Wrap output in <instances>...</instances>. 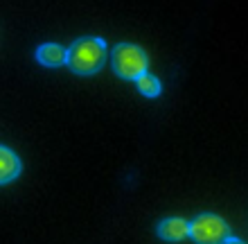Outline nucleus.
Instances as JSON below:
<instances>
[{
	"instance_id": "obj_5",
	"label": "nucleus",
	"mask_w": 248,
	"mask_h": 244,
	"mask_svg": "<svg viewBox=\"0 0 248 244\" xmlns=\"http://www.w3.org/2000/svg\"><path fill=\"white\" fill-rule=\"evenodd\" d=\"M20 170H23V163H20L18 156L9 147L0 145V185L12 183L14 179H18Z\"/></svg>"
},
{
	"instance_id": "obj_2",
	"label": "nucleus",
	"mask_w": 248,
	"mask_h": 244,
	"mask_svg": "<svg viewBox=\"0 0 248 244\" xmlns=\"http://www.w3.org/2000/svg\"><path fill=\"white\" fill-rule=\"evenodd\" d=\"M111 68L120 80L133 81L149 70V57L136 43H120L111 52Z\"/></svg>"
},
{
	"instance_id": "obj_6",
	"label": "nucleus",
	"mask_w": 248,
	"mask_h": 244,
	"mask_svg": "<svg viewBox=\"0 0 248 244\" xmlns=\"http://www.w3.org/2000/svg\"><path fill=\"white\" fill-rule=\"evenodd\" d=\"M36 61L46 68H59L65 66V48L59 43H43L36 48Z\"/></svg>"
},
{
	"instance_id": "obj_4",
	"label": "nucleus",
	"mask_w": 248,
	"mask_h": 244,
	"mask_svg": "<svg viewBox=\"0 0 248 244\" xmlns=\"http://www.w3.org/2000/svg\"><path fill=\"white\" fill-rule=\"evenodd\" d=\"M189 233V222L183 217H167L156 226V235L165 242H181L187 238Z\"/></svg>"
},
{
	"instance_id": "obj_7",
	"label": "nucleus",
	"mask_w": 248,
	"mask_h": 244,
	"mask_svg": "<svg viewBox=\"0 0 248 244\" xmlns=\"http://www.w3.org/2000/svg\"><path fill=\"white\" fill-rule=\"evenodd\" d=\"M136 86L138 91L142 93L144 98H158L160 93H163V84H160V80L158 77H154V75L149 73H142L140 77H136Z\"/></svg>"
},
{
	"instance_id": "obj_3",
	"label": "nucleus",
	"mask_w": 248,
	"mask_h": 244,
	"mask_svg": "<svg viewBox=\"0 0 248 244\" xmlns=\"http://www.w3.org/2000/svg\"><path fill=\"white\" fill-rule=\"evenodd\" d=\"M187 238H192L194 242H201V244L228 242L230 240V226L226 224L219 215L203 212V215L194 217V222H189Z\"/></svg>"
},
{
	"instance_id": "obj_1",
	"label": "nucleus",
	"mask_w": 248,
	"mask_h": 244,
	"mask_svg": "<svg viewBox=\"0 0 248 244\" xmlns=\"http://www.w3.org/2000/svg\"><path fill=\"white\" fill-rule=\"evenodd\" d=\"M106 41L97 36H81L65 50V66L75 75H95L106 64Z\"/></svg>"
}]
</instances>
